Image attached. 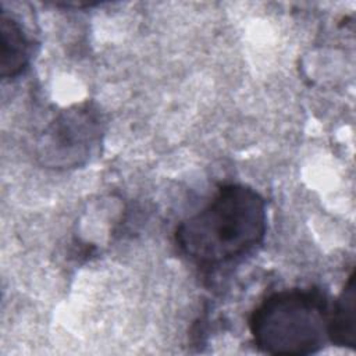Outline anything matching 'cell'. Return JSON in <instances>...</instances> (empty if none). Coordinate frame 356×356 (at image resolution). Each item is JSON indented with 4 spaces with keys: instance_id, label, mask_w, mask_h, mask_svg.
<instances>
[{
    "instance_id": "1",
    "label": "cell",
    "mask_w": 356,
    "mask_h": 356,
    "mask_svg": "<svg viewBox=\"0 0 356 356\" xmlns=\"http://www.w3.org/2000/svg\"><path fill=\"white\" fill-rule=\"evenodd\" d=\"M266 200L253 188L228 184L175 231L178 249L202 267H218L250 253L264 239Z\"/></svg>"
},
{
    "instance_id": "2",
    "label": "cell",
    "mask_w": 356,
    "mask_h": 356,
    "mask_svg": "<svg viewBox=\"0 0 356 356\" xmlns=\"http://www.w3.org/2000/svg\"><path fill=\"white\" fill-rule=\"evenodd\" d=\"M330 303L318 288H291L270 293L249 317L256 348L268 355L306 356L328 341Z\"/></svg>"
},
{
    "instance_id": "3",
    "label": "cell",
    "mask_w": 356,
    "mask_h": 356,
    "mask_svg": "<svg viewBox=\"0 0 356 356\" xmlns=\"http://www.w3.org/2000/svg\"><path fill=\"white\" fill-rule=\"evenodd\" d=\"M99 135V121L86 107L60 113L43 131L39 156L51 167H76L92 152Z\"/></svg>"
},
{
    "instance_id": "4",
    "label": "cell",
    "mask_w": 356,
    "mask_h": 356,
    "mask_svg": "<svg viewBox=\"0 0 356 356\" xmlns=\"http://www.w3.org/2000/svg\"><path fill=\"white\" fill-rule=\"evenodd\" d=\"M31 42L19 22L4 10L0 17V75L15 78L28 65Z\"/></svg>"
},
{
    "instance_id": "5",
    "label": "cell",
    "mask_w": 356,
    "mask_h": 356,
    "mask_svg": "<svg viewBox=\"0 0 356 356\" xmlns=\"http://www.w3.org/2000/svg\"><path fill=\"white\" fill-rule=\"evenodd\" d=\"M327 335L332 345L356 348V278L353 271L330 307Z\"/></svg>"
}]
</instances>
